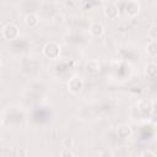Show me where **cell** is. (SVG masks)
Returning a JSON list of instances; mask_svg holds the SVG:
<instances>
[{
    "label": "cell",
    "instance_id": "obj_9",
    "mask_svg": "<svg viewBox=\"0 0 157 157\" xmlns=\"http://www.w3.org/2000/svg\"><path fill=\"white\" fill-rule=\"evenodd\" d=\"M98 69H99V64H98V61H96V60H91V61H88L87 65H86V71H87V74H90V75L97 74V72H98Z\"/></svg>",
    "mask_w": 157,
    "mask_h": 157
},
{
    "label": "cell",
    "instance_id": "obj_13",
    "mask_svg": "<svg viewBox=\"0 0 157 157\" xmlns=\"http://www.w3.org/2000/svg\"><path fill=\"white\" fill-rule=\"evenodd\" d=\"M99 157H113V152L109 148H103L99 152Z\"/></svg>",
    "mask_w": 157,
    "mask_h": 157
},
{
    "label": "cell",
    "instance_id": "obj_6",
    "mask_svg": "<svg viewBox=\"0 0 157 157\" xmlns=\"http://www.w3.org/2000/svg\"><path fill=\"white\" fill-rule=\"evenodd\" d=\"M117 134L121 139H128L131 135V128L128 124H121L117 128Z\"/></svg>",
    "mask_w": 157,
    "mask_h": 157
},
{
    "label": "cell",
    "instance_id": "obj_14",
    "mask_svg": "<svg viewBox=\"0 0 157 157\" xmlns=\"http://www.w3.org/2000/svg\"><path fill=\"white\" fill-rule=\"evenodd\" d=\"M61 144H63V146H64V147H70V146L74 144V141H72V139H71V137H65V139L61 141Z\"/></svg>",
    "mask_w": 157,
    "mask_h": 157
},
{
    "label": "cell",
    "instance_id": "obj_8",
    "mask_svg": "<svg viewBox=\"0 0 157 157\" xmlns=\"http://www.w3.org/2000/svg\"><path fill=\"white\" fill-rule=\"evenodd\" d=\"M39 22V18H38V15L34 13V12H29L25 16V23L29 27H36Z\"/></svg>",
    "mask_w": 157,
    "mask_h": 157
},
{
    "label": "cell",
    "instance_id": "obj_1",
    "mask_svg": "<svg viewBox=\"0 0 157 157\" xmlns=\"http://www.w3.org/2000/svg\"><path fill=\"white\" fill-rule=\"evenodd\" d=\"M60 53V47L55 42H49L43 48V54L48 59H56Z\"/></svg>",
    "mask_w": 157,
    "mask_h": 157
},
{
    "label": "cell",
    "instance_id": "obj_4",
    "mask_svg": "<svg viewBox=\"0 0 157 157\" xmlns=\"http://www.w3.org/2000/svg\"><path fill=\"white\" fill-rule=\"evenodd\" d=\"M104 13H105V16L108 18L114 20V18H117L119 16V7L114 2H108L104 6Z\"/></svg>",
    "mask_w": 157,
    "mask_h": 157
},
{
    "label": "cell",
    "instance_id": "obj_7",
    "mask_svg": "<svg viewBox=\"0 0 157 157\" xmlns=\"http://www.w3.org/2000/svg\"><path fill=\"white\" fill-rule=\"evenodd\" d=\"M90 33L93 37H102L104 34V27H103V25H101L98 22L92 23L91 27H90Z\"/></svg>",
    "mask_w": 157,
    "mask_h": 157
},
{
    "label": "cell",
    "instance_id": "obj_2",
    "mask_svg": "<svg viewBox=\"0 0 157 157\" xmlns=\"http://www.w3.org/2000/svg\"><path fill=\"white\" fill-rule=\"evenodd\" d=\"M67 88L71 93L74 94H77L82 91L83 88V81L82 78L78 76V75H74L71 78H69V82H67Z\"/></svg>",
    "mask_w": 157,
    "mask_h": 157
},
{
    "label": "cell",
    "instance_id": "obj_15",
    "mask_svg": "<svg viewBox=\"0 0 157 157\" xmlns=\"http://www.w3.org/2000/svg\"><path fill=\"white\" fill-rule=\"evenodd\" d=\"M140 157H156V155H155L153 152H151V151H148V150H146V151H144V152H141V155H140Z\"/></svg>",
    "mask_w": 157,
    "mask_h": 157
},
{
    "label": "cell",
    "instance_id": "obj_3",
    "mask_svg": "<svg viewBox=\"0 0 157 157\" xmlns=\"http://www.w3.org/2000/svg\"><path fill=\"white\" fill-rule=\"evenodd\" d=\"M2 36H4V38L7 39V40H15V39H17L18 36H20V29H18V27H17L16 25H13V23H7V25L4 27V29H2Z\"/></svg>",
    "mask_w": 157,
    "mask_h": 157
},
{
    "label": "cell",
    "instance_id": "obj_11",
    "mask_svg": "<svg viewBox=\"0 0 157 157\" xmlns=\"http://www.w3.org/2000/svg\"><path fill=\"white\" fill-rule=\"evenodd\" d=\"M156 74H157V66H156V64L155 63L147 64V66H146V75L150 78H155L156 77Z\"/></svg>",
    "mask_w": 157,
    "mask_h": 157
},
{
    "label": "cell",
    "instance_id": "obj_5",
    "mask_svg": "<svg viewBox=\"0 0 157 157\" xmlns=\"http://www.w3.org/2000/svg\"><path fill=\"white\" fill-rule=\"evenodd\" d=\"M140 11V5L136 1H128L125 4V12L128 16H135Z\"/></svg>",
    "mask_w": 157,
    "mask_h": 157
},
{
    "label": "cell",
    "instance_id": "obj_12",
    "mask_svg": "<svg viewBox=\"0 0 157 157\" xmlns=\"http://www.w3.org/2000/svg\"><path fill=\"white\" fill-rule=\"evenodd\" d=\"M148 36H150L151 40H156V38H157V25H156V23H153V25L150 27Z\"/></svg>",
    "mask_w": 157,
    "mask_h": 157
},
{
    "label": "cell",
    "instance_id": "obj_16",
    "mask_svg": "<svg viewBox=\"0 0 157 157\" xmlns=\"http://www.w3.org/2000/svg\"><path fill=\"white\" fill-rule=\"evenodd\" d=\"M0 66H1V60H0Z\"/></svg>",
    "mask_w": 157,
    "mask_h": 157
},
{
    "label": "cell",
    "instance_id": "obj_10",
    "mask_svg": "<svg viewBox=\"0 0 157 157\" xmlns=\"http://www.w3.org/2000/svg\"><path fill=\"white\" fill-rule=\"evenodd\" d=\"M146 52H147V54L151 55L152 58H155V56L157 55V43H156V40H151V42L147 44Z\"/></svg>",
    "mask_w": 157,
    "mask_h": 157
}]
</instances>
